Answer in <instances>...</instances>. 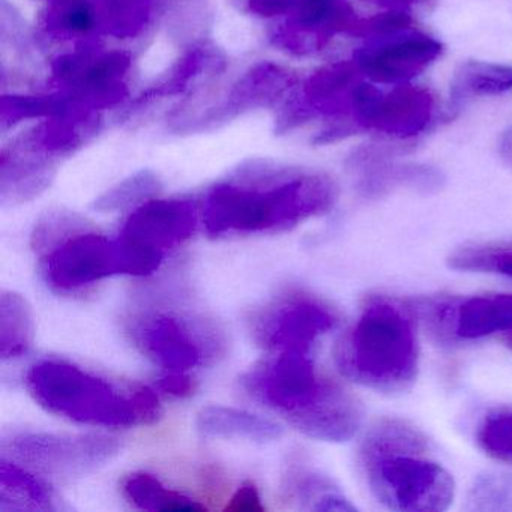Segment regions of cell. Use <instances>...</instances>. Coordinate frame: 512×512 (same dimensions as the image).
<instances>
[{
    "label": "cell",
    "mask_w": 512,
    "mask_h": 512,
    "mask_svg": "<svg viewBox=\"0 0 512 512\" xmlns=\"http://www.w3.org/2000/svg\"><path fill=\"white\" fill-rule=\"evenodd\" d=\"M335 202L337 187L322 173L251 163L209 191L203 220L212 238L262 235L320 217Z\"/></svg>",
    "instance_id": "6da1fadb"
},
{
    "label": "cell",
    "mask_w": 512,
    "mask_h": 512,
    "mask_svg": "<svg viewBox=\"0 0 512 512\" xmlns=\"http://www.w3.org/2000/svg\"><path fill=\"white\" fill-rule=\"evenodd\" d=\"M242 386L313 439L346 442L362 424L361 403L340 383L322 376L310 353H278L244 376Z\"/></svg>",
    "instance_id": "7a4b0ae2"
},
{
    "label": "cell",
    "mask_w": 512,
    "mask_h": 512,
    "mask_svg": "<svg viewBox=\"0 0 512 512\" xmlns=\"http://www.w3.org/2000/svg\"><path fill=\"white\" fill-rule=\"evenodd\" d=\"M359 463L371 493L386 508L439 512L454 500V479L430 457L427 437L406 422H377L362 442Z\"/></svg>",
    "instance_id": "3957f363"
},
{
    "label": "cell",
    "mask_w": 512,
    "mask_h": 512,
    "mask_svg": "<svg viewBox=\"0 0 512 512\" xmlns=\"http://www.w3.org/2000/svg\"><path fill=\"white\" fill-rule=\"evenodd\" d=\"M335 362L353 382L376 391H406L418 373L412 314L392 299H370L338 341Z\"/></svg>",
    "instance_id": "277c9868"
},
{
    "label": "cell",
    "mask_w": 512,
    "mask_h": 512,
    "mask_svg": "<svg viewBox=\"0 0 512 512\" xmlns=\"http://www.w3.org/2000/svg\"><path fill=\"white\" fill-rule=\"evenodd\" d=\"M26 386L44 409L82 424L136 427L160 418V400L151 388H122L64 361L35 364Z\"/></svg>",
    "instance_id": "5b68a950"
},
{
    "label": "cell",
    "mask_w": 512,
    "mask_h": 512,
    "mask_svg": "<svg viewBox=\"0 0 512 512\" xmlns=\"http://www.w3.org/2000/svg\"><path fill=\"white\" fill-rule=\"evenodd\" d=\"M197 214L187 200H154L140 206L116 239L122 274L151 275L170 251L196 230Z\"/></svg>",
    "instance_id": "8992f818"
},
{
    "label": "cell",
    "mask_w": 512,
    "mask_h": 512,
    "mask_svg": "<svg viewBox=\"0 0 512 512\" xmlns=\"http://www.w3.org/2000/svg\"><path fill=\"white\" fill-rule=\"evenodd\" d=\"M4 449L46 475L71 479L109 463L121 443L100 434L22 433L7 440Z\"/></svg>",
    "instance_id": "52a82bcc"
},
{
    "label": "cell",
    "mask_w": 512,
    "mask_h": 512,
    "mask_svg": "<svg viewBox=\"0 0 512 512\" xmlns=\"http://www.w3.org/2000/svg\"><path fill=\"white\" fill-rule=\"evenodd\" d=\"M433 112V94L409 83L383 92L371 83L361 82L353 94L352 113L356 125L397 139L421 134L430 124Z\"/></svg>",
    "instance_id": "ba28073f"
},
{
    "label": "cell",
    "mask_w": 512,
    "mask_h": 512,
    "mask_svg": "<svg viewBox=\"0 0 512 512\" xmlns=\"http://www.w3.org/2000/svg\"><path fill=\"white\" fill-rule=\"evenodd\" d=\"M115 274H122L118 245L97 233L79 230L44 257V277L59 292H73Z\"/></svg>",
    "instance_id": "9c48e42d"
},
{
    "label": "cell",
    "mask_w": 512,
    "mask_h": 512,
    "mask_svg": "<svg viewBox=\"0 0 512 512\" xmlns=\"http://www.w3.org/2000/svg\"><path fill=\"white\" fill-rule=\"evenodd\" d=\"M337 323L334 311L310 296L283 299L254 322L257 343L275 353H310L320 335Z\"/></svg>",
    "instance_id": "30bf717a"
},
{
    "label": "cell",
    "mask_w": 512,
    "mask_h": 512,
    "mask_svg": "<svg viewBox=\"0 0 512 512\" xmlns=\"http://www.w3.org/2000/svg\"><path fill=\"white\" fill-rule=\"evenodd\" d=\"M442 55V44L412 28L367 40L355 53L362 76L379 85H403Z\"/></svg>",
    "instance_id": "8fae6325"
},
{
    "label": "cell",
    "mask_w": 512,
    "mask_h": 512,
    "mask_svg": "<svg viewBox=\"0 0 512 512\" xmlns=\"http://www.w3.org/2000/svg\"><path fill=\"white\" fill-rule=\"evenodd\" d=\"M433 325L440 337L475 340L494 332L512 331V295H485L458 305L433 307Z\"/></svg>",
    "instance_id": "7c38bea8"
},
{
    "label": "cell",
    "mask_w": 512,
    "mask_h": 512,
    "mask_svg": "<svg viewBox=\"0 0 512 512\" xmlns=\"http://www.w3.org/2000/svg\"><path fill=\"white\" fill-rule=\"evenodd\" d=\"M137 346L152 361L173 373L197 367L203 359L202 344L196 332L179 317L157 314L140 322L134 329Z\"/></svg>",
    "instance_id": "4fadbf2b"
},
{
    "label": "cell",
    "mask_w": 512,
    "mask_h": 512,
    "mask_svg": "<svg viewBox=\"0 0 512 512\" xmlns=\"http://www.w3.org/2000/svg\"><path fill=\"white\" fill-rule=\"evenodd\" d=\"M289 13L311 49H320L337 34H350L358 22L349 0H293Z\"/></svg>",
    "instance_id": "5bb4252c"
},
{
    "label": "cell",
    "mask_w": 512,
    "mask_h": 512,
    "mask_svg": "<svg viewBox=\"0 0 512 512\" xmlns=\"http://www.w3.org/2000/svg\"><path fill=\"white\" fill-rule=\"evenodd\" d=\"M197 430L208 437H241L253 442L280 439L283 430L269 419L232 407L209 406L197 416Z\"/></svg>",
    "instance_id": "9a60e30c"
},
{
    "label": "cell",
    "mask_w": 512,
    "mask_h": 512,
    "mask_svg": "<svg viewBox=\"0 0 512 512\" xmlns=\"http://www.w3.org/2000/svg\"><path fill=\"white\" fill-rule=\"evenodd\" d=\"M52 491L16 464H0V512L55 511Z\"/></svg>",
    "instance_id": "2e32d148"
},
{
    "label": "cell",
    "mask_w": 512,
    "mask_h": 512,
    "mask_svg": "<svg viewBox=\"0 0 512 512\" xmlns=\"http://www.w3.org/2000/svg\"><path fill=\"white\" fill-rule=\"evenodd\" d=\"M53 178V169L44 158L31 155H4L2 161V202H29L40 196Z\"/></svg>",
    "instance_id": "e0dca14e"
},
{
    "label": "cell",
    "mask_w": 512,
    "mask_h": 512,
    "mask_svg": "<svg viewBox=\"0 0 512 512\" xmlns=\"http://www.w3.org/2000/svg\"><path fill=\"white\" fill-rule=\"evenodd\" d=\"M34 341L31 307L22 295L4 290L0 296V356L22 358Z\"/></svg>",
    "instance_id": "ac0fdd59"
},
{
    "label": "cell",
    "mask_w": 512,
    "mask_h": 512,
    "mask_svg": "<svg viewBox=\"0 0 512 512\" xmlns=\"http://www.w3.org/2000/svg\"><path fill=\"white\" fill-rule=\"evenodd\" d=\"M356 62H338L311 77L307 94L316 106L326 110H350L355 89L361 80Z\"/></svg>",
    "instance_id": "d6986e66"
},
{
    "label": "cell",
    "mask_w": 512,
    "mask_h": 512,
    "mask_svg": "<svg viewBox=\"0 0 512 512\" xmlns=\"http://www.w3.org/2000/svg\"><path fill=\"white\" fill-rule=\"evenodd\" d=\"M511 89L512 67L488 62H466L455 71L451 98L454 106H460L470 98L499 95Z\"/></svg>",
    "instance_id": "ffe728a7"
},
{
    "label": "cell",
    "mask_w": 512,
    "mask_h": 512,
    "mask_svg": "<svg viewBox=\"0 0 512 512\" xmlns=\"http://www.w3.org/2000/svg\"><path fill=\"white\" fill-rule=\"evenodd\" d=\"M122 493L128 502L145 511H203L206 506L199 500L170 490L160 479L149 473H133L122 484Z\"/></svg>",
    "instance_id": "44dd1931"
},
{
    "label": "cell",
    "mask_w": 512,
    "mask_h": 512,
    "mask_svg": "<svg viewBox=\"0 0 512 512\" xmlns=\"http://www.w3.org/2000/svg\"><path fill=\"white\" fill-rule=\"evenodd\" d=\"M361 190L365 196H380L397 187L430 191L440 185V176L425 167H391L362 163Z\"/></svg>",
    "instance_id": "7402d4cb"
},
{
    "label": "cell",
    "mask_w": 512,
    "mask_h": 512,
    "mask_svg": "<svg viewBox=\"0 0 512 512\" xmlns=\"http://www.w3.org/2000/svg\"><path fill=\"white\" fill-rule=\"evenodd\" d=\"M466 508L476 512H512V475L488 472L478 476L467 493Z\"/></svg>",
    "instance_id": "603a6c76"
},
{
    "label": "cell",
    "mask_w": 512,
    "mask_h": 512,
    "mask_svg": "<svg viewBox=\"0 0 512 512\" xmlns=\"http://www.w3.org/2000/svg\"><path fill=\"white\" fill-rule=\"evenodd\" d=\"M476 440L485 454L512 464V407L491 410L476 431Z\"/></svg>",
    "instance_id": "cb8c5ba5"
},
{
    "label": "cell",
    "mask_w": 512,
    "mask_h": 512,
    "mask_svg": "<svg viewBox=\"0 0 512 512\" xmlns=\"http://www.w3.org/2000/svg\"><path fill=\"white\" fill-rule=\"evenodd\" d=\"M449 265L458 271L488 272L512 278V247H466L449 257Z\"/></svg>",
    "instance_id": "d4e9b609"
},
{
    "label": "cell",
    "mask_w": 512,
    "mask_h": 512,
    "mask_svg": "<svg viewBox=\"0 0 512 512\" xmlns=\"http://www.w3.org/2000/svg\"><path fill=\"white\" fill-rule=\"evenodd\" d=\"M158 191H160V182L155 175L149 172L137 173L104 193L95 202L94 208L100 212L122 211V209L130 208L143 200H148Z\"/></svg>",
    "instance_id": "484cf974"
},
{
    "label": "cell",
    "mask_w": 512,
    "mask_h": 512,
    "mask_svg": "<svg viewBox=\"0 0 512 512\" xmlns=\"http://www.w3.org/2000/svg\"><path fill=\"white\" fill-rule=\"evenodd\" d=\"M412 28V19L403 10H391L367 19H358L349 35L374 40Z\"/></svg>",
    "instance_id": "4316f807"
},
{
    "label": "cell",
    "mask_w": 512,
    "mask_h": 512,
    "mask_svg": "<svg viewBox=\"0 0 512 512\" xmlns=\"http://www.w3.org/2000/svg\"><path fill=\"white\" fill-rule=\"evenodd\" d=\"M227 511H265L262 505L259 491L253 482H245L238 488L229 505L226 506Z\"/></svg>",
    "instance_id": "83f0119b"
},
{
    "label": "cell",
    "mask_w": 512,
    "mask_h": 512,
    "mask_svg": "<svg viewBox=\"0 0 512 512\" xmlns=\"http://www.w3.org/2000/svg\"><path fill=\"white\" fill-rule=\"evenodd\" d=\"M158 388L166 394L175 395V397H188L194 392V382L184 373H173L161 379Z\"/></svg>",
    "instance_id": "f1b7e54d"
},
{
    "label": "cell",
    "mask_w": 512,
    "mask_h": 512,
    "mask_svg": "<svg viewBox=\"0 0 512 512\" xmlns=\"http://www.w3.org/2000/svg\"><path fill=\"white\" fill-rule=\"evenodd\" d=\"M374 2L383 5V7L391 8V10H403V8L416 4L418 0H374Z\"/></svg>",
    "instance_id": "f546056e"
},
{
    "label": "cell",
    "mask_w": 512,
    "mask_h": 512,
    "mask_svg": "<svg viewBox=\"0 0 512 512\" xmlns=\"http://www.w3.org/2000/svg\"><path fill=\"white\" fill-rule=\"evenodd\" d=\"M503 341H505L506 346H508L509 349L512 350V331H509V334L506 335L505 338H503Z\"/></svg>",
    "instance_id": "4dcf8cb0"
}]
</instances>
